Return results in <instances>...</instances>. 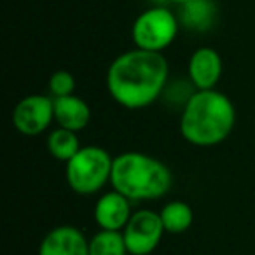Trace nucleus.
Wrapping results in <instances>:
<instances>
[{"label": "nucleus", "mask_w": 255, "mask_h": 255, "mask_svg": "<svg viewBox=\"0 0 255 255\" xmlns=\"http://www.w3.org/2000/svg\"><path fill=\"white\" fill-rule=\"evenodd\" d=\"M166 233L159 213L152 210H138L123 229L124 243L129 255H150Z\"/></svg>", "instance_id": "423d86ee"}, {"label": "nucleus", "mask_w": 255, "mask_h": 255, "mask_svg": "<svg viewBox=\"0 0 255 255\" xmlns=\"http://www.w3.org/2000/svg\"><path fill=\"white\" fill-rule=\"evenodd\" d=\"M236 124V109L227 95L217 89H196L185 100L180 133L191 145L213 147L222 143Z\"/></svg>", "instance_id": "f03ea898"}, {"label": "nucleus", "mask_w": 255, "mask_h": 255, "mask_svg": "<svg viewBox=\"0 0 255 255\" xmlns=\"http://www.w3.org/2000/svg\"><path fill=\"white\" fill-rule=\"evenodd\" d=\"M217 18V5L213 0H189L180 5V25L194 32H205L212 28Z\"/></svg>", "instance_id": "f8f14e48"}, {"label": "nucleus", "mask_w": 255, "mask_h": 255, "mask_svg": "<svg viewBox=\"0 0 255 255\" xmlns=\"http://www.w3.org/2000/svg\"><path fill=\"white\" fill-rule=\"evenodd\" d=\"M170 65L163 53L135 49L119 54L107 70V89L128 110L152 105L168 82Z\"/></svg>", "instance_id": "f257e3e1"}, {"label": "nucleus", "mask_w": 255, "mask_h": 255, "mask_svg": "<svg viewBox=\"0 0 255 255\" xmlns=\"http://www.w3.org/2000/svg\"><path fill=\"white\" fill-rule=\"evenodd\" d=\"M114 157L103 147L86 145L67 163L65 177L75 194L89 196L102 191L112 177Z\"/></svg>", "instance_id": "20e7f679"}, {"label": "nucleus", "mask_w": 255, "mask_h": 255, "mask_svg": "<svg viewBox=\"0 0 255 255\" xmlns=\"http://www.w3.org/2000/svg\"><path fill=\"white\" fill-rule=\"evenodd\" d=\"M131 215V201L114 189L100 196L95 205V220L100 229L123 231Z\"/></svg>", "instance_id": "9d476101"}, {"label": "nucleus", "mask_w": 255, "mask_h": 255, "mask_svg": "<svg viewBox=\"0 0 255 255\" xmlns=\"http://www.w3.org/2000/svg\"><path fill=\"white\" fill-rule=\"evenodd\" d=\"M39 255H89V240L75 226H56L42 238Z\"/></svg>", "instance_id": "6e6552de"}, {"label": "nucleus", "mask_w": 255, "mask_h": 255, "mask_svg": "<svg viewBox=\"0 0 255 255\" xmlns=\"http://www.w3.org/2000/svg\"><path fill=\"white\" fill-rule=\"evenodd\" d=\"M187 72L196 89H215L224 72L222 58L213 47H199L189 58Z\"/></svg>", "instance_id": "1a4fd4ad"}, {"label": "nucleus", "mask_w": 255, "mask_h": 255, "mask_svg": "<svg viewBox=\"0 0 255 255\" xmlns=\"http://www.w3.org/2000/svg\"><path fill=\"white\" fill-rule=\"evenodd\" d=\"M54 121V100L46 95H28L16 103L12 124L21 135L37 136Z\"/></svg>", "instance_id": "0eeeda50"}, {"label": "nucleus", "mask_w": 255, "mask_h": 255, "mask_svg": "<svg viewBox=\"0 0 255 255\" xmlns=\"http://www.w3.org/2000/svg\"><path fill=\"white\" fill-rule=\"evenodd\" d=\"M180 21L163 5L145 9L136 16L131 26V40L135 47L152 53H163L173 44Z\"/></svg>", "instance_id": "39448f33"}, {"label": "nucleus", "mask_w": 255, "mask_h": 255, "mask_svg": "<svg viewBox=\"0 0 255 255\" xmlns=\"http://www.w3.org/2000/svg\"><path fill=\"white\" fill-rule=\"evenodd\" d=\"M49 91L53 98L74 95L75 91V77L68 70H56L49 77Z\"/></svg>", "instance_id": "dca6fc26"}, {"label": "nucleus", "mask_w": 255, "mask_h": 255, "mask_svg": "<svg viewBox=\"0 0 255 255\" xmlns=\"http://www.w3.org/2000/svg\"><path fill=\"white\" fill-rule=\"evenodd\" d=\"M159 217L163 220L164 231L171 234L185 233L194 222V212H192L191 205H187L185 201L166 203L159 212Z\"/></svg>", "instance_id": "ddd939ff"}, {"label": "nucleus", "mask_w": 255, "mask_h": 255, "mask_svg": "<svg viewBox=\"0 0 255 255\" xmlns=\"http://www.w3.org/2000/svg\"><path fill=\"white\" fill-rule=\"evenodd\" d=\"M112 189L129 201L159 199L171 189L173 177L163 161L143 152H123L114 157Z\"/></svg>", "instance_id": "7ed1b4c3"}, {"label": "nucleus", "mask_w": 255, "mask_h": 255, "mask_svg": "<svg viewBox=\"0 0 255 255\" xmlns=\"http://www.w3.org/2000/svg\"><path fill=\"white\" fill-rule=\"evenodd\" d=\"M54 100V121L60 128L70 129V131H82L91 121V109L77 95L61 96Z\"/></svg>", "instance_id": "9b49d317"}, {"label": "nucleus", "mask_w": 255, "mask_h": 255, "mask_svg": "<svg viewBox=\"0 0 255 255\" xmlns=\"http://www.w3.org/2000/svg\"><path fill=\"white\" fill-rule=\"evenodd\" d=\"M170 2H173V4H178V5H184L185 2H189V0H170Z\"/></svg>", "instance_id": "f3484780"}, {"label": "nucleus", "mask_w": 255, "mask_h": 255, "mask_svg": "<svg viewBox=\"0 0 255 255\" xmlns=\"http://www.w3.org/2000/svg\"><path fill=\"white\" fill-rule=\"evenodd\" d=\"M89 255H128L123 231L100 229L89 240Z\"/></svg>", "instance_id": "2eb2a0df"}, {"label": "nucleus", "mask_w": 255, "mask_h": 255, "mask_svg": "<svg viewBox=\"0 0 255 255\" xmlns=\"http://www.w3.org/2000/svg\"><path fill=\"white\" fill-rule=\"evenodd\" d=\"M47 150H49V154L54 159L68 163L81 150L77 133L58 126L47 136Z\"/></svg>", "instance_id": "4468645a"}]
</instances>
